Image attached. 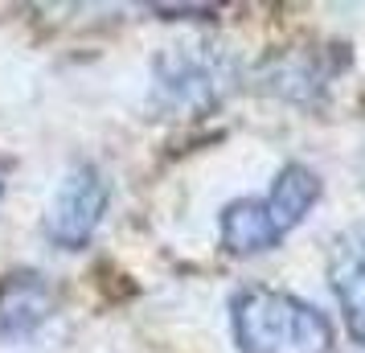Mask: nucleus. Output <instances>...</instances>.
Returning a JSON list of instances; mask_svg holds the SVG:
<instances>
[{
	"instance_id": "0eeeda50",
	"label": "nucleus",
	"mask_w": 365,
	"mask_h": 353,
	"mask_svg": "<svg viewBox=\"0 0 365 353\" xmlns=\"http://www.w3.org/2000/svg\"><path fill=\"white\" fill-rule=\"evenodd\" d=\"M361 185H365V152H361Z\"/></svg>"
},
{
	"instance_id": "39448f33",
	"label": "nucleus",
	"mask_w": 365,
	"mask_h": 353,
	"mask_svg": "<svg viewBox=\"0 0 365 353\" xmlns=\"http://www.w3.org/2000/svg\"><path fill=\"white\" fill-rule=\"evenodd\" d=\"M329 284L345 312V329L365 345V226H349L329 251Z\"/></svg>"
},
{
	"instance_id": "f03ea898",
	"label": "nucleus",
	"mask_w": 365,
	"mask_h": 353,
	"mask_svg": "<svg viewBox=\"0 0 365 353\" xmlns=\"http://www.w3.org/2000/svg\"><path fill=\"white\" fill-rule=\"evenodd\" d=\"M320 202V177L308 165H287L263 198H242L222 210V247L230 255H263L279 247Z\"/></svg>"
},
{
	"instance_id": "20e7f679",
	"label": "nucleus",
	"mask_w": 365,
	"mask_h": 353,
	"mask_svg": "<svg viewBox=\"0 0 365 353\" xmlns=\"http://www.w3.org/2000/svg\"><path fill=\"white\" fill-rule=\"evenodd\" d=\"M103 210H107V177L95 165H74L46 210V235L53 247L83 251L99 230Z\"/></svg>"
},
{
	"instance_id": "f257e3e1",
	"label": "nucleus",
	"mask_w": 365,
	"mask_h": 353,
	"mask_svg": "<svg viewBox=\"0 0 365 353\" xmlns=\"http://www.w3.org/2000/svg\"><path fill=\"white\" fill-rule=\"evenodd\" d=\"M230 320L242 353H332L329 317L279 287H242L230 304Z\"/></svg>"
},
{
	"instance_id": "6e6552de",
	"label": "nucleus",
	"mask_w": 365,
	"mask_h": 353,
	"mask_svg": "<svg viewBox=\"0 0 365 353\" xmlns=\"http://www.w3.org/2000/svg\"><path fill=\"white\" fill-rule=\"evenodd\" d=\"M0 193H4V181H0Z\"/></svg>"
},
{
	"instance_id": "7ed1b4c3",
	"label": "nucleus",
	"mask_w": 365,
	"mask_h": 353,
	"mask_svg": "<svg viewBox=\"0 0 365 353\" xmlns=\"http://www.w3.org/2000/svg\"><path fill=\"white\" fill-rule=\"evenodd\" d=\"M234 83V66L226 53L210 50V46H185V50H168L156 62V78H152V103L177 111V116H193L222 103V95Z\"/></svg>"
},
{
	"instance_id": "423d86ee",
	"label": "nucleus",
	"mask_w": 365,
	"mask_h": 353,
	"mask_svg": "<svg viewBox=\"0 0 365 353\" xmlns=\"http://www.w3.org/2000/svg\"><path fill=\"white\" fill-rule=\"evenodd\" d=\"M53 312V287L37 271L0 280V341H17L41 329Z\"/></svg>"
}]
</instances>
